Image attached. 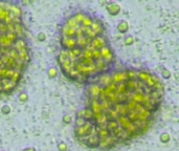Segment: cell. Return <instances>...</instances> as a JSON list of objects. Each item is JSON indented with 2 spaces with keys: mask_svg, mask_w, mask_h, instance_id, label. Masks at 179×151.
Segmentation results:
<instances>
[{
  "mask_svg": "<svg viewBox=\"0 0 179 151\" xmlns=\"http://www.w3.org/2000/svg\"><path fill=\"white\" fill-rule=\"evenodd\" d=\"M30 61L27 32L18 3L0 1V94L17 88Z\"/></svg>",
  "mask_w": 179,
  "mask_h": 151,
  "instance_id": "3957f363",
  "label": "cell"
},
{
  "mask_svg": "<svg viewBox=\"0 0 179 151\" xmlns=\"http://www.w3.org/2000/svg\"><path fill=\"white\" fill-rule=\"evenodd\" d=\"M87 85L74 134L92 149L109 150L145 134L165 96V85L156 75L134 67L111 69Z\"/></svg>",
  "mask_w": 179,
  "mask_h": 151,
  "instance_id": "6da1fadb",
  "label": "cell"
},
{
  "mask_svg": "<svg viewBox=\"0 0 179 151\" xmlns=\"http://www.w3.org/2000/svg\"><path fill=\"white\" fill-rule=\"evenodd\" d=\"M161 75H162V77L163 78H165V79H168V78H170V76H171V73L170 71H168V70H163L162 71V73H161Z\"/></svg>",
  "mask_w": 179,
  "mask_h": 151,
  "instance_id": "ba28073f",
  "label": "cell"
},
{
  "mask_svg": "<svg viewBox=\"0 0 179 151\" xmlns=\"http://www.w3.org/2000/svg\"><path fill=\"white\" fill-rule=\"evenodd\" d=\"M132 43H133V42H132V37H129V38H127V39H126V44H127V45H128V44H132Z\"/></svg>",
  "mask_w": 179,
  "mask_h": 151,
  "instance_id": "8fae6325",
  "label": "cell"
},
{
  "mask_svg": "<svg viewBox=\"0 0 179 151\" xmlns=\"http://www.w3.org/2000/svg\"><path fill=\"white\" fill-rule=\"evenodd\" d=\"M59 149L60 150H62V151H66V149H67V147H66V145L64 144V143H61V144H59Z\"/></svg>",
  "mask_w": 179,
  "mask_h": 151,
  "instance_id": "30bf717a",
  "label": "cell"
},
{
  "mask_svg": "<svg viewBox=\"0 0 179 151\" xmlns=\"http://www.w3.org/2000/svg\"><path fill=\"white\" fill-rule=\"evenodd\" d=\"M1 111H2V113L7 115V113H9V112H11V107H9V105H4L2 108H1Z\"/></svg>",
  "mask_w": 179,
  "mask_h": 151,
  "instance_id": "52a82bcc",
  "label": "cell"
},
{
  "mask_svg": "<svg viewBox=\"0 0 179 151\" xmlns=\"http://www.w3.org/2000/svg\"><path fill=\"white\" fill-rule=\"evenodd\" d=\"M107 9H108L109 14L110 15H112V16H116L119 12H121V7H119L118 4H116V3H111V4L107 7Z\"/></svg>",
  "mask_w": 179,
  "mask_h": 151,
  "instance_id": "277c9868",
  "label": "cell"
},
{
  "mask_svg": "<svg viewBox=\"0 0 179 151\" xmlns=\"http://www.w3.org/2000/svg\"><path fill=\"white\" fill-rule=\"evenodd\" d=\"M38 39H39V41H44V40L46 39V36L44 33H40L39 37H38Z\"/></svg>",
  "mask_w": 179,
  "mask_h": 151,
  "instance_id": "9c48e42d",
  "label": "cell"
},
{
  "mask_svg": "<svg viewBox=\"0 0 179 151\" xmlns=\"http://www.w3.org/2000/svg\"><path fill=\"white\" fill-rule=\"evenodd\" d=\"M23 151H35V149L34 148H26V149H24Z\"/></svg>",
  "mask_w": 179,
  "mask_h": 151,
  "instance_id": "4fadbf2b",
  "label": "cell"
},
{
  "mask_svg": "<svg viewBox=\"0 0 179 151\" xmlns=\"http://www.w3.org/2000/svg\"><path fill=\"white\" fill-rule=\"evenodd\" d=\"M160 141L162 143H168L169 141H170V135H169L168 133H161Z\"/></svg>",
  "mask_w": 179,
  "mask_h": 151,
  "instance_id": "8992f818",
  "label": "cell"
},
{
  "mask_svg": "<svg viewBox=\"0 0 179 151\" xmlns=\"http://www.w3.org/2000/svg\"><path fill=\"white\" fill-rule=\"evenodd\" d=\"M20 100L22 101V102H25V101H26V94H23L22 96L20 97Z\"/></svg>",
  "mask_w": 179,
  "mask_h": 151,
  "instance_id": "7c38bea8",
  "label": "cell"
},
{
  "mask_svg": "<svg viewBox=\"0 0 179 151\" xmlns=\"http://www.w3.org/2000/svg\"><path fill=\"white\" fill-rule=\"evenodd\" d=\"M57 61L72 82L88 84L113 68L115 55L103 21L81 11L63 21Z\"/></svg>",
  "mask_w": 179,
  "mask_h": 151,
  "instance_id": "7a4b0ae2",
  "label": "cell"
},
{
  "mask_svg": "<svg viewBox=\"0 0 179 151\" xmlns=\"http://www.w3.org/2000/svg\"><path fill=\"white\" fill-rule=\"evenodd\" d=\"M128 28H129L128 23H127L126 21H122V22L118 24V26H117V30H118V32H121L122 34H125V33H127Z\"/></svg>",
  "mask_w": 179,
  "mask_h": 151,
  "instance_id": "5b68a950",
  "label": "cell"
}]
</instances>
